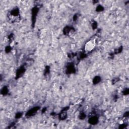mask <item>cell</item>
<instances>
[{
    "label": "cell",
    "instance_id": "6da1fadb",
    "mask_svg": "<svg viewBox=\"0 0 129 129\" xmlns=\"http://www.w3.org/2000/svg\"><path fill=\"white\" fill-rule=\"evenodd\" d=\"M95 46V42L93 40H90L88 41L85 45V49L87 51H91L92 50Z\"/></svg>",
    "mask_w": 129,
    "mask_h": 129
}]
</instances>
